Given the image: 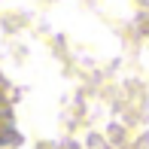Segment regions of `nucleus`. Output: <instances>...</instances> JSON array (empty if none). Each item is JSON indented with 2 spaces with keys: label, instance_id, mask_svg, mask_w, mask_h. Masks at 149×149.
<instances>
[{
  "label": "nucleus",
  "instance_id": "obj_1",
  "mask_svg": "<svg viewBox=\"0 0 149 149\" xmlns=\"http://www.w3.org/2000/svg\"><path fill=\"white\" fill-rule=\"evenodd\" d=\"M18 131H15V119H12V107L9 100L3 97V91H0V146H12L18 143Z\"/></svg>",
  "mask_w": 149,
  "mask_h": 149
}]
</instances>
